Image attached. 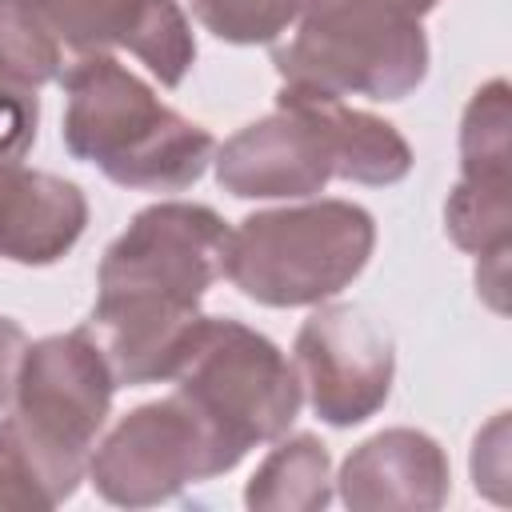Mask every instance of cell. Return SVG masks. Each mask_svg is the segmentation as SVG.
Here are the masks:
<instances>
[{
  "instance_id": "7",
  "label": "cell",
  "mask_w": 512,
  "mask_h": 512,
  "mask_svg": "<svg viewBox=\"0 0 512 512\" xmlns=\"http://www.w3.org/2000/svg\"><path fill=\"white\" fill-rule=\"evenodd\" d=\"M240 460L212 424L180 396L124 412L88 456L92 488L116 508H152L196 480L232 472Z\"/></svg>"
},
{
  "instance_id": "15",
  "label": "cell",
  "mask_w": 512,
  "mask_h": 512,
  "mask_svg": "<svg viewBox=\"0 0 512 512\" xmlns=\"http://www.w3.org/2000/svg\"><path fill=\"white\" fill-rule=\"evenodd\" d=\"M332 500V456L312 432L280 440L244 488L256 512H320Z\"/></svg>"
},
{
  "instance_id": "11",
  "label": "cell",
  "mask_w": 512,
  "mask_h": 512,
  "mask_svg": "<svg viewBox=\"0 0 512 512\" xmlns=\"http://www.w3.org/2000/svg\"><path fill=\"white\" fill-rule=\"evenodd\" d=\"M64 64L112 48H128L164 88H176L192 60L196 40L176 0H32Z\"/></svg>"
},
{
  "instance_id": "20",
  "label": "cell",
  "mask_w": 512,
  "mask_h": 512,
  "mask_svg": "<svg viewBox=\"0 0 512 512\" xmlns=\"http://www.w3.org/2000/svg\"><path fill=\"white\" fill-rule=\"evenodd\" d=\"M24 352H28V336L16 320L0 316V408L12 404V392H16V376H20V364H24Z\"/></svg>"
},
{
  "instance_id": "17",
  "label": "cell",
  "mask_w": 512,
  "mask_h": 512,
  "mask_svg": "<svg viewBox=\"0 0 512 512\" xmlns=\"http://www.w3.org/2000/svg\"><path fill=\"white\" fill-rule=\"evenodd\" d=\"M192 16L224 44H272L300 12V0H188Z\"/></svg>"
},
{
  "instance_id": "18",
  "label": "cell",
  "mask_w": 512,
  "mask_h": 512,
  "mask_svg": "<svg viewBox=\"0 0 512 512\" xmlns=\"http://www.w3.org/2000/svg\"><path fill=\"white\" fill-rule=\"evenodd\" d=\"M36 124H40L36 88L12 84L0 72V156L20 160L32 148V140H36Z\"/></svg>"
},
{
  "instance_id": "16",
  "label": "cell",
  "mask_w": 512,
  "mask_h": 512,
  "mask_svg": "<svg viewBox=\"0 0 512 512\" xmlns=\"http://www.w3.org/2000/svg\"><path fill=\"white\" fill-rule=\"evenodd\" d=\"M64 56L32 0H0V72L12 84L40 88L64 76Z\"/></svg>"
},
{
  "instance_id": "14",
  "label": "cell",
  "mask_w": 512,
  "mask_h": 512,
  "mask_svg": "<svg viewBox=\"0 0 512 512\" xmlns=\"http://www.w3.org/2000/svg\"><path fill=\"white\" fill-rule=\"evenodd\" d=\"M292 92H300V88H292ZM304 96L312 100L320 124L328 128L340 180L384 188V184H400L412 172V148L388 120L360 112V108L344 104L340 96H324V92H304Z\"/></svg>"
},
{
  "instance_id": "13",
  "label": "cell",
  "mask_w": 512,
  "mask_h": 512,
  "mask_svg": "<svg viewBox=\"0 0 512 512\" xmlns=\"http://www.w3.org/2000/svg\"><path fill=\"white\" fill-rule=\"evenodd\" d=\"M88 224L80 184L0 156V260L44 268L76 248Z\"/></svg>"
},
{
  "instance_id": "4",
  "label": "cell",
  "mask_w": 512,
  "mask_h": 512,
  "mask_svg": "<svg viewBox=\"0 0 512 512\" xmlns=\"http://www.w3.org/2000/svg\"><path fill=\"white\" fill-rule=\"evenodd\" d=\"M112 392V364L88 324L28 344L12 412L0 428L36 468L52 508L80 488L96 436L112 412Z\"/></svg>"
},
{
  "instance_id": "9",
  "label": "cell",
  "mask_w": 512,
  "mask_h": 512,
  "mask_svg": "<svg viewBox=\"0 0 512 512\" xmlns=\"http://www.w3.org/2000/svg\"><path fill=\"white\" fill-rule=\"evenodd\" d=\"M296 332V376L312 412L332 428L376 416L392 392V340L356 304H312Z\"/></svg>"
},
{
  "instance_id": "8",
  "label": "cell",
  "mask_w": 512,
  "mask_h": 512,
  "mask_svg": "<svg viewBox=\"0 0 512 512\" xmlns=\"http://www.w3.org/2000/svg\"><path fill=\"white\" fill-rule=\"evenodd\" d=\"M512 104L496 76L472 92L460 116V180L444 204V228L456 248L472 252L476 288L504 312V264L512 244Z\"/></svg>"
},
{
  "instance_id": "1",
  "label": "cell",
  "mask_w": 512,
  "mask_h": 512,
  "mask_svg": "<svg viewBox=\"0 0 512 512\" xmlns=\"http://www.w3.org/2000/svg\"><path fill=\"white\" fill-rule=\"evenodd\" d=\"M228 232L208 204L160 200L108 244L88 328L116 384L140 388L176 376L204 320L200 300L224 276Z\"/></svg>"
},
{
  "instance_id": "6",
  "label": "cell",
  "mask_w": 512,
  "mask_h": 512,
  "mask_svg": "<svg viewBox=\"0 0 512 512\" xmlns=\"http://www.w3.org/2000/svg\"><path fill=\"white\" fill-rule=\"evenodd\" d=\"M176 392L212 424L236 460L248 448L280 440L304 400L296 368L256 328L204 316L176 368Z\"/></svg>"
},
{
  "instance_id": "19",
  "label": "cell",
  "mask_w": 512,
  "mask_h": 512,
  "mask_svg": "<svg viewBox=\"0 0 512 512\" xmlns=\"http://www.w3.org/2000/svg\"><path fill=\"white\" fill-rule=\"evenodd\" d=\"M504 432H508V412H496V420L476 436L472 444V480L476 492H488L492 500H508L504 496V480H508V448H504Z\"/></svg>"
},
{
  "instance_id": "3",
  "label": "cell",
  "mask_w": 512,
  "mask_h": 512,
  "mask_svg": "<svg viewBox=\"0 0 512 512\" xmlns=\"http://www.w3.org/2000/svg\"><path fill=\"white\" fill-rule=\"evenodd\" d=\"M440 0H300L296 28L272 48L284 88L404 100L428 76L420 20Z\"/></svg>"
},
{
  "instance_id": "2",
  "label": "cell",
  "mask_w": 512,
  "mask_h": 512,
  "mask_svg": "<svg viewBox=\"0 0 512 512\" xmlns=\"http://www.w3.org/2000/svg\"><path fill=\"white\" fill-rule=\"evenodd\" d=\"M64 148L136 192H184L216 156L208 128L168 108L112 52L80 56L64 68Z\"/></svg>"
},
{
  "instance_id": "10",
  "label": "cell",
  "mask_w": 512,
  "mask_h": 512,
  "mask_svg": "<svg viewBox=\"0 0 512 512\" xmlns=\"http://www.w3.org/2000/svg\"><path fill=\"white\" fill-rule=\"evenodd\" d=\"M336 176L328 128L304 92L280 88L276 112L244 124L216 152V184L240 200H304Z\"/></svg>"
},
{
  "instance_id": "5",
  "label": "cell",
  "mask_w": 512,
  "mask_h": 512,
  "mask_svg": "<svg viewBox=\"0 0 512 512\" xmlns=\"http://www.w3.org/2000/svg\"><path fill=\"white\" fill-rule=\"evenodd\" d=\"M376 248V220L352 200L264 208L228 232L224 276L256 304L304 308L344 292Z\"/></svg>"
},
{
  "instance_id": "12",
  "label": "cell",
  "mask_w": 512,
  "mask_h": 512,
  "mask_svg": "<svg viewBox=\"0 0 512 512\" xmlns=\"http://www.w3.org/2000/svg\"><path fill=\"white\" fill-rule=\"evenodd\" d=\"M352 512H432L452 492L444 448L416 428H384L348 452L336 476Z\"/></svg>"
}]
</instances>
